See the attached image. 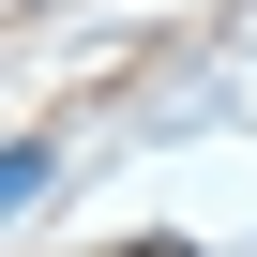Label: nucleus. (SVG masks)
<instances>
[{"mask_svg": "<svg viewBox=\"0 0 257 257\" xmlns=\"http://www.w3.org/2000/svg\"><path fill=\"white\" fill-rule=\"evenodd\" d=\"M46 182H61V152H46V137H16V152H0V212H31Z\"/></svg>", "mask_w": 257, "mask_h": 257, "instance_id": "obj_1", "label": "nucleus"}]
</instances>
